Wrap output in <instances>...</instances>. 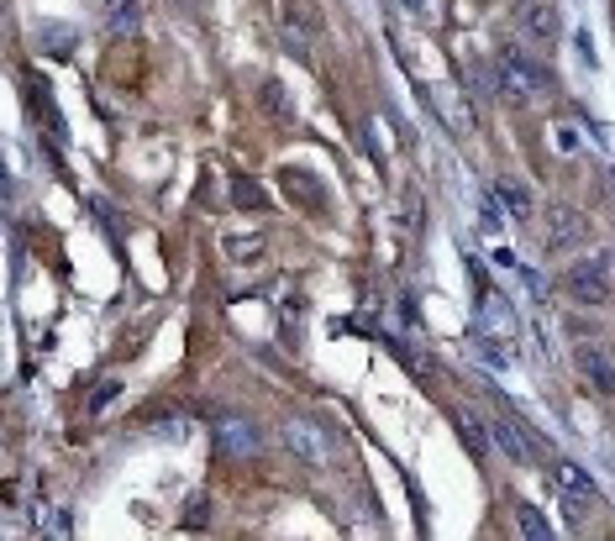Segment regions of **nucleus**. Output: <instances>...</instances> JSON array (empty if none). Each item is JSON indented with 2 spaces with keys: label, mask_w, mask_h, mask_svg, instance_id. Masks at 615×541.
<instances>
[{
  "label": "nucleus",
  "mask_w": 615,
  "mask_h": 541,
  "mask_svg": "<svg viewBox=\"0 0 615 541\" xmlns=\"http://www.w3.org/2000/svg\"><path fill=\"white\" fill-rule=\"evenodd\" d=\"M552 90V74L542 69V58L521 53L516 43H500L495 53V95L505 100V106H537V100Z\"/></svg>",
  "instance_id": "obj_1"
},
{
  "label": "nucleus",
  "mask_w": 615,
  "mask_h": 541,
  "mask_svg": "<svg viewBox=\"0 0 615 541\" xmlns=\"http://www.w3.org/2000/svg\"><path fill=\"white\" fill-rule=\"evenodd\" d=\"M563 295L573 300V305H584V310H600V305H610L615 300V258L610 253H584V258H573L568 268H563Z\"/></svg>",
  "instance_id": "obj_2"
},
{
  "label": "nucleus",
  "mask_w": 615,
  "mask_h": 541,
  "mask_svg": "<svg viewBox=\"0 0 615 541\" xmlns=\"http://www.w3.org/2000/svg\"><path fill=\"white\" fill-rule=\"evenodd\" d=\"M500 405H505V400H500ZM500 405H495V415H489V436H495V447H500L516 468H542V463H547V442H542L537 431H526L516 415L500 410Z\"/></svg>",
  "instance_id": "obj_3"
},
{
  "label": "nucleus",
  "mask_w": 615,
  "mask_h": 541,
  "mask_svg": "<svg viewBox=\"0 0 615 541\" xmlns=\"http://www.w3.org/2000/svg\"><path fill=\"white\" fill-rule=\"evenodd\" d=\"M279 442L290 447V457H300L305 468H332V457H337L332 431L316 426V421H305V415H290V421L279 426Z\"/></svg>",
  "instance_id": "obj_4"
},
{
  "label": "nucleus",
  "mask_w": 615,
  "mask_h": 541,
  "mask_svg": "<svg viewBox=\"0 0 615 541\" xmlns=\"http://www.w3.org/2000/svg\"><path fill=\"white\" fill-rule=\"evenodd\" d=\"M321 32H326V22H321V11L311 0H284V48H290L300 64H311Z\"/></svg>",
  "instance_id": "obj_5"
},
{
  "label": "nucleus",
  "mask_w": 615,
  "mask_h": 541,
  "mask_svg": "<svg viewBox=\"0 0 615 541\" xmlns=\"http://www.w3.org/2000/svg\"><path fill=\"white\" fill-rule=\"evenodd\" d=\"M594 237V226L584 211H568V205H547L542 216V247L547 253H573V247H584Z\"/></svg>",
  "instance_id": "obj_6"
},
{
  "label": "nucleus",
  "mask_w": 615,
  "mask_h": 541,
  "mask_svg": "<svg viewBox=\"0 0 615 541\" xmlns=\"http://www.w3.org/2000/svg\"><path fill=\"white\" fill-rule=\"evenodd\" d=\"M573 368H579V379H584L594 394L615 400V352H610V347H600V342H579V347H573Z\"/></svg>",
  "instance_id": "obj_7"
},
{
  "label": "nucleus",
  "mask_w": 615,
  "mask_h": 541,
  "mask_svg": "<svg viewBox=\"0 0 615 541\" xmlns=\"http://www.w3.org/2000/svg\"><path fill=\"white\" fill-rule=\"evenodd\" d=\"M211 431H216V447L227 457H253L258 452V426L248 421V415H237V410H221L211 421Z\"/></svg>",
  "instance_id": "obj_8"
},
{
  "label": "nucleus",
  "mask_w": 615,
  "mask_h": 541,
  "mask_svg": "<svg viewBox=\"0 0 615 541\" xmlns=\"http://www.w3.org/2000/svg\"><path fill=\"white\" fill-rule=\"evenodd\" d=\"M516 27L531 48H552L558 43V11L547 6V0H521L516 6Z\"/></svg>",
  "instance_id": "obj_9"
},
{
  "label": "nucleus",
  "mask_w": 615,
  "mask_h": 541,
  "mask_svg": "<svg viewBox=\"0 0 615 541\" xmlns=\"http://www.w3.org/2000/svg\"><path fill=\"white\" fill-rule=\"evenodd\" d=\"M221 253H227L237 268H253V263L269 258V237L263 232H227L221 237Z\"/></svg>",
  "instance_id": "obj_10"
},
{
  "label": "nucleus",
  "mask_w": 615,
  "mask_h": 541,
  "mask_svg": "<svg viewBox=\"0 0 615 541\" xmlns=\"http://www.w3.org/2000/svg\"><path fill=\"white\" fill-rule=\"evenodd\" d=\"M495 200H500L516 221H531V216H537V200H531V184H526V179H510V174L495 179Z\"/></svg>",
  "instance_id": "obj_11"
},
{
  "label": "nucleus",
  "mask_w": 615,
  "mask_h": 541,
  "mask_svg": "<svg viewBox=\"0 0 615 541\" xmlns=\"http://www.w3.org/2000/svg\"><path fill=\"white\" fill-rule=\"evenodd\" d=\"M510 305L495 295V289L489 284H479V331H500V337H510Z\"/></svg>",
  "instance_id": "obj_12"
},
{
  "label": "nucleus",
  "mask_w": 615,
  "mask_h": 541,
  "mask_svg": "<svg viewBox=\"0 0 615 541\" xmlns=\"http://www.w3.org/2000/svg\"><path fill=\"white\" fill-rule=\"evenodd\" d=\"M279 184H284V190H295V200L305 205V211H321V205H326V200H321V179L305 174V169H284Z\"/></svg>",
  "instance_id": "obj_13"
},
{
  "label": "nucleus",
  "mask_w": 615,
  "mask_h": 541,
  "mask_svg": "<svg viewBox=\"0 0 615 541\" xmlns=\"http://www.w3.org/2000/svg\"><path fill=\"white\" fill-rule=\"evenodd\" d=\"M453 421H458V431H463L468 452H474V457H489V447H495V436H489V426L479 421V415L468 410V405H458V415H453Z\"/></svg>",
  "instance_id": "obj_14"
},
{
  "label": "nucleus",
  "mask_w": 615,
  "mask_h": 541,
  "mask_svg": "<svg viewBox=\"0 0 615 541\" xmlns=\"http://www.w3.org/2000/svg\"><path fill=\"white\" fill-rule=\"evenodd\" d=\"M27 100H32V116L43 121V127L53 132V137H64V116L53 111V95H48V79H32L27 85Z\"/></svg>",
  "instance_id": "obj_15"
},
{
  "label": "nucleus",
  "mask_w": 615,
  "mask_h": 541,
  "mask_svg": "<svg viewBox=\"0 0 615 541\" xmlns=\"http://www.w3.org/2000/svg\"><path fill=\"white\" fill-rule=\"evenodd\" d=\"M516 536H521V541H552L558 531L547 526V515H542L537 505H526V499H521V505H516Z\"/></svg>",
  "instance_id": "obj_16"
},
{
  "label": "nucleus",
  "mask_w": 615,
  "mask_h": 541,
  "mask_svg": "<svg viewBox=\"0 0 615 541\" xmlns=\"http://www.w3.org/2000/svg\"><path fill=\"white\" fill-rule=\"evenodd\" d=\"M232 205H237V211H269V205H274V195L263 190L258 179H248V174H242V179H232Z\"/></svg>",
  "instance_id": "obj_17"
},
{
  "label": "nucleus",
  "mask_w": 615,
  "mask_h": 541,
  "mask_svg": "<svg viewBox=\"0 0 615 541\" xmlns=\"http://www.w3.org/2000/svg\"><path fill=\"white\" fill-rule=\"evenodd\" d=\"M258 106H263L269 121H290L295 116V106H290V95H284L279 79H263V85H258Z\"/></svg>",
  "instance_id": "obj_18"
},
{
  "label": "nucleus",
  "mask_w": 615,
  "mask_h": 541,
  "mask_svg": "<svg viewBox=\"0 0 615 541\" xmlns=\"http://www.w3.org/2000/svg\"><path fill=\"white\" fill-rule=\"evenodd\" d=\"M552 478H558L563 494H594V478H589L579 463H568V457H558V463H552Z\"/></svg>",
  "instance_id": "obj_19"
},
{
  "label": "nucleus",
  "mask_w": 615,
  "mask_h": 541,
  "mask_svg": "<svg viewBox=\"0 0 615 541\" xmlns=\"http://www.w3.org/2000/svg\"><path fill=\"white\" fill-rule=\"evenodd\" d=\"M111 400H121V379H100V384L90 389L85 410H90V415H100V410H111Z\"/></svg>",
  "instance_id": "obj_20"
},
{
  "label": "nucleus",
  "mask_w": 615,
  "mask_h": 541,
  "mask_svg": "<svg viewBox=\"0 0 615 541\" xmlns=\"http://www.w3.org/2000/svg\"><path fill=\"white\" fill-rule=\"evenodd\" d=\"M85 211H90L100 226H106V237H121V226H116V216H111V205L100 200V195H85Z\"/></svg>",
  "instance_id": "obj_21"
},
{
  "label": "nucleus",
  "mask_w": 615,
  "mask_h": 541,
  "mask_svg": "<svg viewBox=\"0 0 615 541\" xmlns=\"http://www.w3.org/2000/svg\"><path fill=\"white\" fill-rule=\"evenodd\" d=\"M552 142H558V153L573 158V153H584V137L573 132V127H552Z\"/></svg>",
  "instance_id": "obj_22"
},
{
  "label": "nucleus",
  "mask_w": 615,
  "mask_h": 541,
  "mask_svg": "<svg viewBox=\"0 0 615 541\" xmlns=\"http://www.w3.org/2000/svg\"><path fill=\"white\" fill-rule=\"evenodd\" d=\"M405 16H416V22H437V0H400Z\"/></svg>",
  "instance_id": "obj_23"
},
{
  "label": "nucleus",
  "mask_w": 615,
  "mask_h": 541,
  "mask_svg": "<svg viewBox=\"0 0 615 541\" xmlns=\"http://www.w3.org/2000/svg\"><path fill=\"white\" fill-rule=\"evenodd\" d=\"M37 37H43V48H48V53H69V32H58V27H43Z\"/></svg>",
  "instance_id": "obj_24"
},
{
  "label": "nucleus",
  "mask_w": 615,
  "mask_h": 541,
  "mask_svg": "<svg viewBox=\"0 0 615 541\" xmlns=\"http://www.w3.org/2000/svg\"><path fill=\"white\" fill-rule=\"evenodd\" d=\"M205 520V499H190V510H184V531H195Z\"/></svg>",
  "instance_id": "obj_25"
},
{
  "label": "nucleus",
  "mask_w": 615,
  "mask_h": 541,
  "mask_svg": "<svg viewBox=\"0 0 615 541\" xmlns=\"http://www.w3.org/2000/svg\"><path fill=\"white\" fill-rule=\"evenodd\" d=\"M69 526H74V520H69V510H58V515L48 520V531H43V536H69Z\"/></svg>",
  "instance_id": "obj_26"
},
{
  "label": "nucleus",
  "mask_w": 615,
  "mask_h": 541,
  "mask_svg": "<svg viewBox=\"0 0 615 541\" xmlns=\"http://www.w3.org/2000/svg\"><path fill=\"white\" fill-rule=\"evenodd\" d=\"M132 22H137V6H127V11H116V32H132Z\"/></svg>",
  "instance_id": "obj_27"
},
{
  "label": "nucleus",
  "mask_w": 615,
  "mask_h": 541,
  "mask_svg": "<svg viewBox=\"0 0 615 541\" xmlns=\"http://www.w3.org/2000/svg\"><path fill=\"white\" fill-rule=\"evenodd\" d=\"M184 6H205V0H184Z\"/></svg>",
  "instance_id": "obj_28"
}]
</instances>
